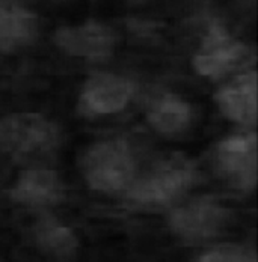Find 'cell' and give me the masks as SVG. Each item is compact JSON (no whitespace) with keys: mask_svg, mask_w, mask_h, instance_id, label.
<instances>
[{"mask_svg":"<svg viewBox=\"0 0 258 262\" xmlns=\"http://www.w3.org/2000/svg\"><path fill=\"white\" fill-rule=\"evenodd\" d=\"M192 118V110L187 101L175 94H165L153 103L147 113L151 127L163 134H174L184 130Z\"/></svg>","mask_w":258,"mask_h":262,"instance_id":"13","label":"cell"},{"mask_svg":"<svg viewBox=\"0 0 258 262\" xmlns=\"http://www.w3.org/2000/svg\"><path fill=\"white\" fill-rule=\"evenodd\" d=\"M38 35V20L22 5L0 3V52H12L26 47Z\"/></svg>","mask_w":258,"mask_h":262,"instance_id":"11","label":"cell"},{"mask_svg":"<svg viewBox=\"0 0 258 262\" xmlns=\"http://www.w3.org/2000/svg\"><path fill=\"white\" fill-rule=\"evenodd\" d=\"M32 235L38 249L50 258L61 262H70L77 256V236L68 226L62 225L49 214L41 215L35 222Z\"/></svg>","mask_w":258,"mask_h":262,"instance_id":"12","label":"cell"},{"mask_svg":"<svg viewBox=\"0 0 258 262\" xmlns=\"http://www.w3.org/2000/svg\"><path fill=\"white\" fill-rule=\"evenodd\" d=\"M12 201L30 207H50L64 201L65 185L57 172L49 169H29L20 173L9 190Z\"/></svg>","mask_w":258,"mask_h":262,"instance_id":"9","label":"cell"},{"mask_svg":"<svg viewBox=\"0 0 258 262\" xmlns=\"http://www.w3.org/2000/svg\"><path fill=\"white\" fill-rule=\"evenodd\" d=\"M80 170L91 188L112 193L131 185L136 166L127 140L107 139L83 152Z\"/></svg>","mask_w":258,"mask_h":262,"instance_id":"1","label":"cell"},{"mask_svg":"<svg viewBox=\"0 0 258 262\" xmlns=\"http://www.w3.org/2000/svg\"><path fill=\"white\" fill-rule=\"evenodd\" d=\"M54 42L70 56L104 59L115 49V35L110 27L89 20L80 26L59 27L54 33Z\"/></svg>","mask_w":258,"mask_h":262,"instance_id":"8","label":"cell"},{"mask_svg":"<svg viewBox=\"0 0 258 262\" xmlns=\"http://www.w3.org/2000/svg\"><path fill=\"white\" fill-rule=\"evenodd\" d=\"M230 219L227 210L216 199L204 196L196 198L169 215L171 231L187 243H201L222 232Z\"/></svg>","mask_w":258,"mask_h":262,"instance_id":"4","label":"cell"},{"mask_svg":"<svg viewBox=\"0 0 258 262\" xmlns=\"http://www.w3.org/2000/svg\"><path fill=\"white\" fill-rule=\"evenodd\" d=\"M133 95V83L129 79L110 73H95L78 97L77 110L83 116H98L121 112Z\"/></svg>","mask_w":258,"mask_h":262,"instance_id":"7","label":"cell"},{"mask_svg":"<svg viewBox=\"0 0 258 262\" xmlns=\"http://www.w3.org/2000/svg\"><path fill=\"white\" fill-rule=\"evenodd\" d=\"M216 164L232 187L252 190L257 183V136L234 134L224 139L216 149Z\"/></svg>","mask_w":258,"mask_h":262,"instance_id":"6","label":"cell"},{"mask_svg":"<svg viewBox=\"0 0 258 262\" xmlns=\"http://www.w3.org/2000/svg\"><path fill=\"white\" fill-rule=\"evenodd\" d=\"M248 54L249 49L245 44L232 39L225 26L213 20L200 52L193 57V67L201 76L217 79L243 63Z\"/></svg>","mask_w":258,"mask_h":262,"instance_id":"5","label":"cell"},{"mask_svg":"<svg viewBox=\"0 0 258 262\" xmlns=\"http://www.w3.org/2000/svg\"><path fill=\"white\" fill-rule=\"evenodd\" d=\"M198 262H257L255 253L239 244H221L200 256Z\"/></svg>","mask_w":258,"mask_h":262,"instance_id":"14","label":"cell"},{"mask_svg":"<svg viewBox=\"0 0 258 262\" xmlns=\"http://www.w3.org/2000/svg\"><path fill=\"white\" fill-rule=\"evenodd\" d=\"M59 142V128L41 113H11L0 118V152L26 158L49 152Z\"/></svg>","mask_w":258,"mask_h":262,"instance_id":"3","label":"cell"},{"mask_svg":"<svg viewBox=\"0 0 258 262\" xmlns=\"http://www.w3.org/2000/svg\"><path fill=\"white\" fill-rule=\"evenodd\" d=\"M195 180L196 170L193 163L181 154H174L157 163L137 181H133L127 191V199L139 207L169 205L190 188Z\"/></svg>","mask_w":258,"mask_h":262,"instance_id":"2","label":"cell"},{"mask_svg":"<svg viewBox=\"0 0 258 262\" xmlns=\"http://www.w3.org/2000/svg\"><path fill=\"white\" fill-rule=\"evenodd\" d=\"M214 100L227 118L252 125L257 119V73L249 71L235 77L217 91Z\"/></svg>","mask_w":258,"mask_h":262,"instance_id":"10","label":"cell"}]
</instances>
